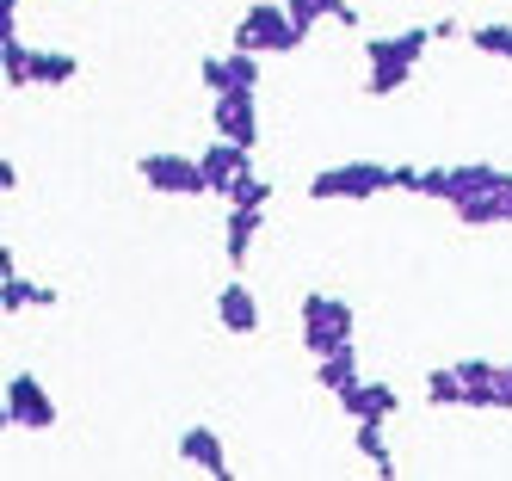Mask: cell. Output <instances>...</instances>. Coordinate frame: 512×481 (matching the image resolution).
<instances>
[{
    "label": "cell",
    "instance_id": "6da1fadb",
    "mask_svg": "<svg viewBox=\"0 0 512 481\" xmlns=\"http://www.w3.org/2000/svg\"><path fill=\"white\" fill-rule=\"evenodd\" d=\"M346 346H358V309L346 303V296L309 290L303 296V352L327 358V352H346Z\"/></svg>",
    "mask_w": 512,
    "mask_h": 481
},
{
    "label": "cell",
    "instance_id": "7a4b0ae2",
    "mask_svg": "<svg viewBox=\"0 0 512 481\" xmlns=\"http://www.w3.org/2000/svg\"><path fill=\"white\" fill-rule=\"evenodd\" d=\"M383 192H395V167H383V161H340V167L309 173L315 204H364V198H383Z\"/></svg>",
    "mask_w": 512,
    "mask_h": 481
},
{
    "label": "cell",
    "instance_id": "3957f363",
    "mask_svg": "<svg viewBox=\"0 0 512 481\" xmlns=\"http://www.w3.org/2000/svg\"><path fill=\"white\" fill-rule=\"evenodd\" d=\"M303 37H309V31L290 19L284 0H253V7L241 13V25H235V44L253 50V56H297Z\"/></svg>",
    "mask_w": 512,
    "mask_h": 481
},
{
    "label": "cell",
    "instance_id": "277c9868",
    "mask_svg": "<svg viewBox=\"0 0 512 481\" xmlns=\"http://www.w3.org/2000/svg\"><path fill=\"white\" fill-rule=\"evenodd\" d=\"M142 185L161 198H210V179H204V161L198 155H179V148H149L136 161Z\"/></svg>",
    "mask_w": 512,
    "mask_h": 481
},
{
    "label": "cell",
    "instance_id": "5b68a950",
    "mask_svg": "<svg viewBox=\"0 0 512 481\" xmlns=\"http://www.w3.org/2000/svg\"><path fill=\"white\" fill-rule=\"evenodd\" d=\"M0 420L19 426V432H50V426L62 420V407H56V395L44 389L38 370H13V377H7V401H0Z\"/></svg>",
    "mask_w": 512,
    "mask_h": 481
},
{
    "label": "cell",
    "instance_id": "8992f818",
    "mask_svg": "<svg viewBox=\"0 0 512 481\" xmlns=\"http://www.w3.org/2000/svg\"><path fill=\"white\" fill-rule=\"evenodd\" d=\"M210 136L260 148V93H210Z\"/></svg>",
    "mask_w": 512,
    "mask_h": 481
},
{
    "label": "cell",
    "instance_id": "52a82bcc",
    "mask_svg": "<svg viewBox=\"0 0 512 481\" xmlns=\"http://www.w3.org/2000/svg\"><path fill=\"white\" fill-rule=\"evenodd\" d=\"M260 62L266 56H253V50H229V56H204L198 62V81L204 93H260Z\"/></svg>",
    "mask_w": 512,
    "mask_h": 481
},
{
    "label": "cell",
    "instance_id": "ba28073f",
    "mask_svg": "<svg viewBox=\"0 0 512 481\" xmlns=\"http://www.w3.org/2000/svg\"><path fill=\"white\" fill-rule=\"evenodd\" d=\"M173 451H179V463H186V469H198V475H216V481H229V475H235V469H229V444L216 438V426H210V420L186 426Z\"/></svg>",
    "mask_w": 512,
    "mask_h": 481
},
{
    "label": "cell",
    "instance_id": "9c48e42d",
    "mask_svg": "<svg viewBox=\"0 0 512 481\" xmlns=\"http://www.w3.org/2000/svg\"><path fill=\"white\" fill-rule=\"evenodd\" d=\"M432 44H438L432 25H408V31L371 37V44H364V68H383V62H395V68H420V56H426Z\"/></svg>",
    "mask_w": 512,
    "mask_h": 481
},
{
    "label": "cell",
    "instance_id": "30bf717a",
    "mask_svg": "<svg viewBox=\"0 0 512 481\" xmlns=\"http://www.w3.org/2000/svg\"><path fill=\"white\" fill-rule=\"evenodd\" d=\"M216 327L235 333V340H253V333H260V296H253V284L229 278L216 290Z\"/></svg>",
    "mask_w": 512,
    "mask_h": 481
},
{
    "label": "cell",
    "instance_id": "8fae6325",
    "mask_svg": "<svg viewBox=\"0 0 512 481\" xmlns=\"http://www.w3.org/2000/svg\"><path fill=\"white\" fill-rule=\"evenodd\" d=\"M334 401H340L346 420H383V426H389V420L401 414V389H389V383H364V377L346 383Z\"/></svg>",
    "mask_w": 512,
    "mask_h": 481
},
{
    "label": "cell",
    "instance_id": "7c38bea8",
    "mask_svg": "<svg viewBox=\"0 0 512 481\" xmlns=\"http://www.w3.org/2000/svg\"><path fill=\"white\" fill-rule=\"evenodd\" d=\"M204 179H210V198H223L229 185L253 167V148H241V142H229V136H210V148H204Z\"/></svg>",
    "mask_w": 512,
    "mask_h": 481
},
{
    "label": "cell",
    "instance_id": "4fadbf2b",
    "mask_svg": "<svg viewBox=\"0 0 512 481\" xmlns=\"http://www.w3.org/2000/svg\"><path fill=\"white\" fill-rule=\"evenodd\" d=\"M0 309H7V321L31 315V309H56V290L38 284L31 272H19V266H7V272H0Z\"/></svg>",
    "mask_w": 512,
    "mask_h": 481
},
{
    "label": "cell",
    "instance_id": "5bb4252c",
    "mask_svg": "<svg viewBox=\"0 0 512 481\" xmlns=\"http://www.w3.org/2000/svg\"><path fill=\"white\" fill-rule=\"evenodd\" d=\"M260 222H266V210H253V204H229V216H223V253H229V266H235V272L253 259Z\"/></svg>",
    "mask_w": 512,
    "mask_h": 481
},
{
    "label": "cell",
    "instance_id": "9a60e30c",
    "mask_svg": "<svg viewBox=\"0 0 512 481\" xmlns=\"http://www.w3.org/2000/svg\"><path fill=\"white\" fill-rule=\"evenodd\" d=\"M457 377H463V389H469V407L500 414V364H494V358H457Z\"/></svg>",
    "mask_w": 512,
    "mask_h": 481
},
{
    "label": "cell",
    "instance_id": "2e32d148",
    "mask_svg": "<svg viewBox=\"0 0 512 481\" xmlns=\"http://www.w3.org/2000/svg\"><path fill=\"white\" fill-rule=\"evenodd\" d=\"M352 444H358V457L371 463V475H383V481L401 475V463H395V451H389V426H383V420H352Z\"/></svg>",
    "mask_w": 512,
    "mask_h": 481
},
{
    "label": "cell",
    "instance_id": "e0dca14e",
    "mask_svg": "<svg viewBox=\"0 0 512 481\" xmlns=\"http://www.w3.org/2000/svg\"><path fill=\"white\" fill-rule=\"evenodd\" d=\"M0 81H7L13 93H19V87H38V50H31L19 31L0 37Z\"/></svg>",
    "mask_w": 512,
    "mask_h": 481
},
{
    "label": "cell",
    "instance_id": "ac0fdd59",
    "mask_svg": "<svg viewBox=\"0 0 512 481\" xmlns=\"http://www.w3.org/2000/svg\"><path fill=\"white\" fill-rule=\"evenodd\" d=\"M315 383H321L327 395H340L346 383H358V346H346V352H327V358H315Z\"/></svg>",
    "mask_w": 512,
    "mask_h": 481
},
{
    "label": "cell",
    "instance_id": "d6986e66",
    "mask_svg": "<svg viewBox=\"0 0 512 481\" xmlns=\"http://www.w3.org/2000/svg\"><path fill=\"white\" fill-rule=\"evenodd\" d=\"M426 401H432V407H469V389H463V377H457V364L426 370Z\"/></svg>",
    "mask_w": 512,
    "mask_h": 481
},
{
    "label": "cell",
    "instance_id": "ffe728a7",
    "mask_svg": "<svg viewBox=\"0 0 512 481\" xmlns=\"http://www.w3.org/2000/svg\"><path fill=\"white\" fill-rule=\"evenodd\" d=\"M463 37H469V50H482V56H494V62H512V25H506V19H494V25H469Z\"/></svg>",
    "mask_w": 512,
    "mask_h": 481
},
{
    "label": "cell",
    "instance_id": "44dd1931",
    "mask_svg": "<svg viewBox=\"0 0 512 481\" xmlns=\"http://www.w3.org/2000/svg\"><path fill=\"white\" fill-rule=\"evenodd\" d=\"M75 74H81L75 50H38V87H68Z\"/></svg>",
    "mask_w": 512,
    "mask_h": 481
},
{
    "label": "cell",
    "instance_id": "7402d4cb",
    "mask_svg": "<svg viewBox=\"0 0 512 481\" xmlns=\"http://www.w3.org/2000/svg\"><path fill=\"white\" fill-rule=\"evenodd\" d=\"M223 204H253V210H266V204H272V179H266L260 167H247L229 192H223Z\"/></svg>",
    "mask_w": 512,
    "mask_h": 481
},
{
    "label": "cell",
    "instance_id": "603a6c76",
    "mask_svg": "<svg viewBox=\"0 0 512 481\" xmlns=\"http://www.w3.org/2000/svg\"><path fill=\"white\" fill-rule=\"evenodd\" d=\"M414 81V68H395V62H383V68H364V93L371 99H395L401 87Z\"/></svg>",
    "mask_w": 512,
    "mask_h": 481
},
{
    "label": "cell",
    "instance_id": "cb8c5ba5",
    "mask_svg": "<svg viewBox=\"0 0 512 481\" xmlns=\"http://www.w3.org/2000/svg\"><path fill=\"white\" fill-rule=\"evenodd\" d=\"M290 7V19H297L303 31H315V25H334V0H284Z\"/></svg>",
    "mask_w": 512,
    "mask_h": 481
},
{
    "label": "cell",
    "instance_id": "d4e9b609",
    "mask_svg": "<svg viewBox=\"0 0 512 481\" xmlns=\"http://www.w3.org/2000/svg\"><path fill=\"white\" fill-rule=\"evenodd\" d=\"M395 192H408V198H420V167H408V161H401V167H395Z\"/></svg>",
    "mask_w": 512,
    "mask_h": 481
},
{
    "label": "cell",
    "instance_id": "484cf974",
    "mask_svg": "<svg viewBox=\"0 0 512 481\" xmlns=\"http://www.w3.org/2000/svg\"><path fill=\"white\" fill-rule=\"evenodd\" d=\"M334 25H340V31H358V25H364L352 0H334Z\"/></svg>",
    "mask_w": 512,
    "mask_h": 481
},
{
    "label": "cell",
    "instance_id": "4316f807",
    "mask_svg": "<svg viewBox=\"0 0 512 481\" xmlns=\"http://www.w3.org/2000/svg\"><path fill=\"white\" fill-rule=\"evenodd\" d=\"M19 31V0H0V37Z\"/></svg>",
    "mask_w": 512,
    "mask_h": 481
},
{
    "label": "cell",
    "instance_id": "83f0119b",
    "mask_svg": "<svg viewBox=\"0 0 512 481\" xmlns=\"http://www.w3.org/2000/svg\"><path fill=\"white\" fill-rule=\"evenodd\" d=\"M0 192H7V198L19 192V167H13V155H7V161H0Z\"/></svg>",
    "mask_w": 512,
    "mask_h": 481
},
{
    "label": "cell",
    "instance_id": "f1b7e54d",
    "mask_svg": "<svg viewBox=\"0 0 512 481\" xmlns=\"http://www.w3.org/2000/svg\"><path fill=\"white\" fill-rule=\"evenodd\" d=\"M506 407H512V358L500 364V414H506Z\"/></svg>",
    "mask_w": 512,
    "mask_h": 481
}]
</instances>
